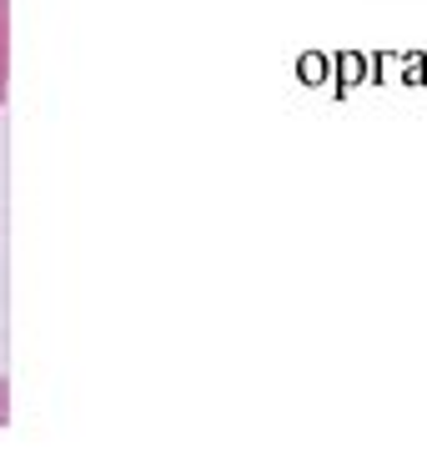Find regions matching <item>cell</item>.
I'll list each match as a JSON object with an SVG mask.
<instances>
[{"label": "cell", "instance_id": "1", "mask_svg": "<svg viewBox=\"0 0 427 462\" xmlns=\"http://www.w3.org/2000/svg\"><path fill=\"white\" fill-rule=\"evenodd\" d=\"M11 96V0H0V106Z\"/></svg>", "mask_w": 427, "mask_h": 462}, {"label": "cell", "instance_id": "2", "mask_svg": "<svg viewBox=\"0 0 427 462\" xmlns=\"http://www.w3.org/2000/svg\"><path fill=\"white\" fill-rule=\"evenodd\" d=\"M11 422V382H5V372H0V428Z\"/></svg>", "mask_w": 427, "mask_h": 462}]
</instances>
